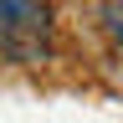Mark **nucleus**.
Instances as JSON below:
<instances>
[{
  "label": "nucleus",
  "mask_w": 123,
  "mask_h": 123,
  "mask_svg": "<svg viewBox=\"0 0 123 123\" xmlns=\"http://www.w3.org/2000/svg\"><path fill=\"white\" fill-rule=\"evenodd\" d=\"M46 36H51V21L41 0H0V51L5 56L36 62L46 56Z\"/></svg>",
  "instance_id": "nucleus-1"
},
{
  "label": "nucleus",
  "mask_w": 123,
  "mask_h": 123,
  "mask_svg": "<svg viewBox=\"0 0 123 123\" xmlns=\"http://www.w3.org/2000/svg\"><path fill=\"white\" fill-rule=\"evenodd\" d=\"M103 21H108V36H113L123 46V0H108V10H103Z\"/></svg>",
  "instance_id": "nucleus-2"
}]
</instances>
